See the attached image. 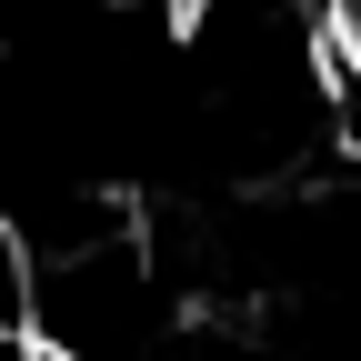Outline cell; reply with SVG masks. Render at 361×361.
Segmentation results:
<instances>
[{"label": "cell", "mask_w": 361, "mask_h": 361, "mask_svg": "<svg viewBox=\"0 0 361 361\" xmlns=\"http://www.w3.org/2000/svg\"><path fill=\"white\" fill-rule=\"evenodd\" d=\"M0 341H40V251L0 211Z\"/></svg>", "instance_id": "1"}, {"label": "cell", "mask_w": 361, "mask_h": 361, "mask_svg": "<svg viewBox=\"0 0 361 361\" xmlns=\"http://www.w3.org/2000/svg\"><path fill=\"white\" fill-rule=\"evenodd\" d=\"M30 361H71V351H61V341H30Z\"/></svg>", "instance_id": "2"}]
</instances>
